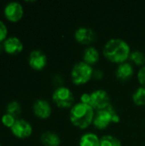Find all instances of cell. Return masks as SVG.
<instances>
[{
	"instance_id": "1",
	"label": "cell",
	"mask_w": 145,
	"mask_h": 146,
	"mask_svg": "<svg viewBox=\"0 0 145 146\" xmlns=\"http://www.w3.org/2000/svg\"><path fill=\"white\" fill-rule=\"evenodd\" d=\"M103 53L105 58L109 62L121 64L129 59L131 48L126 40L113 38L106 42L103 49Z\"/></svg>"
},
{
	"instance_id": "2",
	"label": "cell",
	"mask_w": 145,
	"mask_h": 146,
	"mask_svg": "<svg viewBox=\"0 0 145 146\" xmlns=\"http://www.w3.org/2000/svg\"><path fill=\"white\" fill-rule=\"evenodd\" d=\"M95 110L86 104L81 102L74 104L70 109L69 119L73 126L80 129L87 128L92 122L95 115Z\"/></svg>"
},
{
	"instance_id": "3",
	"label": "cell",
	"mask_w": 145,
	"mask_h": 146,
	"mask_svg": "<svg viewBox=\"0 0 145 146\" xmlns=\"http://www.w3.org/2000/svg\"><path fill=\"white\" fill-rule=\"evenodd\" d=\"M121 121L120 115L117 114L115 107L110 104L106 109L97 110L93 119V125L97 129H105L112 122L118 123Z\"/></svg>"
},
{
	"instance_id": "4",
	"label": "cell",
	"mask_w": 145,
	"mask_h": 146,
	"mask_svg": "<svg viewBox=\"0 0 145 146\" xmlns=\"http://www.w3.org/2000/svg\"><path fill=\"white\" fill-rule=\"evenodd\" d=\"M93 68L84 61L75 63L71 70V79L73 84L81 86L86 84L93 75Z\"/></svg>"
},
{
	"instance_id": "5",
	"label": "cell",
	"mask_w": 145,
	"mask_h": 146,
	"mask_svg": "<svg viewBox=\"0 0 145 146\" xmlns=\"http://www.w3.org/2000/svg\"><path fill=\"white\" fill-rule=\"evenodd\" d=\"M53 103L61 109L72 108L74 105V96L72 91L66 86L56 87L52 93Z\"/></svg>"
},
{
	"instance_id": "6",
	"label": "cell",
	"mask_w": 145,
	"mask_h": 146,
	"mask_svg": "<svg viewBox=\"0 0 145 146\" xmlns=\"http://www.w3.org/2000/svg\"><path fill=\"white\" fill-rule=\"evenodd\" d=\"M23 15L24 8L22 4L19 2H9L3 8V16L8 21L11 23H16L20 21L22 19Z\"/></svg>"
},
{
	"instance_id": "7",
	"label": "cell",
	"mask_w": 145,
	"mask_h": 146,
	"mask_svg": "<svg viewBox=\"0 0 145 146\" xmlns=\"http://www.w3.org/2000/svg\"><path fill=\"white\" fill-rule=\"evenodd\" d=\"M10 132L16 139H26L32 136L33 127L28 121L22 118H18L16 119L14 126L10 128Z\"/></svg>"
},
{
	"instance_id": "8",
	"label": "cell",
	"mask_w": 145,
	"mask_h": 146,
	"mask_svg": "<svg viewBox=\"0 0 145 146\" xmlns=\"http://www.w3.org/2000/svg\"><path fill=\"white\" fill-rule=\"evenodd\" d=\"M90 105L97 110L106 109L109 105H110V98L109 93L103 89L96 90L90 93Z\"/></svg>"
},
{
	"instance_id": "9",
	"label": "cell",
	"mask_w": 145,
	"mask_h": 146,
	"mask_svg": "<svg viewBox=\"0 0 145 146\" xmlns=\"http://www.w3.org/2000/svg\"><path fill=\"white\" fill-rule=\"evenodd\" d=\"M28 65L35 71L43 70L48 63V58L44 52L40 50H33L29 53L28 56Z\"/></svg>"
},
{
	"instance_id": "10",
	"label": "cell",
	"mask_w": 145,
	"mask_h": 146,
	"mask_svg": "<svg viewBox=\"0 0 145 146\" xmlns=\"http://www.w3.org/2000/svg\"><path fill=\"white\" fill-rule=\"evenodd\" d=\"M32 112L38 118L45 120L51 115L52 108L47 100L44 98H38L32 104Z\"/></svg>"
},
{
	"instance_id": "11",
	"label": "cell",
	"mask_w": 145,
	"mask_h": 146,
	"mask_svg": "<svg viewBox=\"0 0 145 146\" xmlns=\"http://www.w3.org/2000/svg\"><path fill=\"white\" fill-rule=\"evenodd\" d=\"M3 51L10 56H15L22 52L24 45L22 41L16 36H10L3 43Z\"/></svg>"
},
{
	"instance_id": "12",
	"label": "cell",
	"mask_w": 145,
	"mask_h": 146,
	"mask_svg": "<svg viewBox=\"0 0 145 146\" xmlns=\"http://www.w3.org/2000/svg\"><path fill=\"white\" fill-rule=\"evenodd\" d=\"M97 38L96 32L90 27H80L74 33V38L81 44H90L95 41Z\"/></svg>"
},
{
	"instance_id": "13",
	"label": "cell",
	"mask_w": 145,
	"mask_h": 146,
	"mask_svg": "<svg viewBox=\"0 0 145 146\" xmlns=\"http://www.w3.org/2000/svg\"><path fill=\"white\" fill-rule=\"evenodd\" d=\"M134 74V69L131 62H125L118 65L116 71H115V75L116 78L122 82L129 80Z\"/></svg>"
},
{
	"instance_id": "14",
	"label": "cell",
	"mask_w": 145,
	"mask_h": 146,
	"mask_svg": "<svg viewBox=\"0 0 145 146\" xmlns=\"http://www.w3.org/2000/svg\"><path fill=\"white\" fill-rule=\"evenodd\" d=\"M41 144L44 146H60L61 138L60 136L51 131H46L40 136Z\"/></svg>"
},
{
	"instance_id": "15",
	"label": "cell",
	"mask_w": 145,
	"mask_h": 146,
	"mask_svg": "<svg viewBox=\"0 0 145 146\" xmlns=\"http://www.w3.org/2000/svg\"><path fill=\"white\" fill-rule=\"evenodd\" d=\"M100 58V54L98 50L94 46H88L83 51V60L85 62L88 63L89 65L92 66L93 64L97 63Z\"/></svg>"
},
{
	"instance_id": "16",
	"label": "cell",
	"mask_w": 145,
	"mask_h": 146,
	"mask_svg": "<svg viewBox=\"0 0 145 146\" xmlns=\"http://www.w3.org/2000/svg\"><path fill=\"white\" fill-rule=\"evenodd\" d=\"M100 138L94 133H85L80 139L79 145V146H99Z\"/></svg>"
},
{
	"instance_id": "17",
	"label": "cell",
	"mask_w": 145,
	"mask_h": 146,
	"mask_svg": "<svg viewBox=\"0 0 145 146\" xmlns=\"http://www.w3.org/2000/svg\"><path fill=\"white\" fill-rule=\"evenodd\" d=\"M6 113L18 119L22 113V108L21 104L16 100H12L9 102L6 105Z\"/></svg>"
},
{
	"instance_id": "18",
	"label": "cell",
	"mask_w": 145,
	"mask_h": 146,
	"mask_svg": "<svg viewBox=\"0 0 145 146\" xmlns=\"http://www.w3.org/2000/svg\"><path fill=\"white\" fill-rule=\"evenodd\" d=\"M99 146H122L121 140L114 135L107 134L100 138Z\"/></svg>"
},
{
	"instance_id": "19",
	"label": "cell",
	"mask_w": 145,
	"mask_h": 146,
	"mask_svg": "<svg viewBox=\"0 0 145 146\" xmlns=\"http://www.w3.org/2000/svg\"><path fill=\"white\" fill-rule=\"evenodd\" d=\"M132 101L138 106L145 105V87L140 86L132 94Z\"/></svg>"
},
{
	"instance_id": "20",
	"label": "cell",
	"mask_w": 145,
	"mask_h": 146,
	"mask_svg": "<svg viewBox=\"0 0 145 146\" xmlns=\"http://www.w3.org/2000/svg\"><path fill=\"white\" fill-rule=\"evenodd\" d=\"M130 61L138 66H144L145 54L141 50H133L131 52L129 56Z\"/></svg>"
},
{
	"instance_id": "21",
	"label": "cell",
	"mask_w": 145,
	"mask_h": 146,
	"mask_svg": "<svg viewBox=\"0 0 145 146\" xmlns=\"http://www.w3.org/2000/svg\"><path fill=\"white\" fill-rule=\"evenodd\" d=\"M15 121H16L15 117H14L13 115L7 114V113L3 114L1 117V123L3 124V126H4L7 128H9V129L14 126Z\"/></svg>"
},
{
	"instance_id": "22",
	"label": "cell",
	"mask_w": 145,
	"mask_h": 146,
	"mask_svg": "<svg viewBox=\"0 0 145 146\" xmlns=\"http://www.w3.org/2000/svg\"><path fill=\"white\" fill-rule=\"evenodd\" d=\"M8 33L9 31L5 22L0 20V44H3L8 38Z\"/></svg>"
},
{
	"instance_id": "23",
	"label": "cell",
	"mask_w": 145,
	"mask_h": 146,
	"mask_svg": "<svg viewBox=\"0 0 145 146\" xmlns=\"http://www.w3.org/2000/svg\"><path fill=\"white\" fill-rule=\"evenodd\" d=\"M138 80L142 86L145 87V65L143 66L138 72Z\"/></svg>"
},
{
	"instance_id": "24",
	"label": "cell",
	"mask_w": 145,
	"mask_h": 146,
	"mask_svg": "<svg viewBox=\"0 0 145 146\" xmlns=\"http://www.w3.org/2000/svg\"><path fill=\"white\" fill-rule=\"evenodd\" d=\"M53 82L56 86H57V87H60V86H62V84H63V79L61 75L59 74H56L54 76V79H53Z\"/></svg>"
},
{
	"instance_id": "25",
	"label": "cell",
	"mask_w": 145,
	"mask_h": 146,
	"mask_svg": "<svg viewBox=\"0 0 145 146\" xmlns=\"http://www.w3.org/2000/svg\"><path fill=\"white\" fill-rule=\"evenodd\" d=\"M90 98H91L90 93H83L80 96V102L83 104H90Z\"/></svg>"
},
{
	"instance_id": "26",
	"label": "cell",
	"mask_w": 145,
	"mask_h": 146,
	"mask_svg": "<svg viewBox=\"0 0 145 146\" xmlns=\"http://www.w3.org/2000/svg\"><path fill=\"white\" fill-rule=\"evenodd\" d=\"M92 77L96 80H101L103 77V72L100 69H97L93 71V75Z\"/></svg>"
},
{
	"instance_id": "27",
	"label": "cell",
	"mask_w": 145,
	"mask_h": 146,
	"mask_svg": "<svg viewBox=\"0 0 145 146\" xmlns=\"http://www.w3.org/2000/svg\"><path fill=\"white\" fill-rule=\"evenodd\" d=\"M0 146H2V145H1V143H0Z\"/></svg>"
}]
</instances>
